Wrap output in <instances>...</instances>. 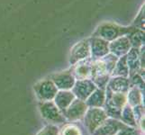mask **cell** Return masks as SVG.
<instances>
[{
  "label": "cell",
  "instance_id": "6da1fadb",
  "mask_svg": "<svg viewBox=\"0 0 145 135\" xmlns=\"http://www.w3.org/2000/svg\"><path fill=\"white\" fill-rule=\"evenodd\" d=\"M39 108L42 116L50 123L59 124L66 123V118L64 117L61 111L57 107L55 103L52 101L41 102L39 104Z\"/></svg>",
  "mask_w": 145,
  "mask_h": 135
},
{
  "label": "cell",
  "instance_id": "7a4b0ae2",
  "mask_svg": "<svg viewBox=\"0 0 145 135\" xmlns=\"http://www.w3.org/2000/svg\"><path fill=\"white\" fill-rule=\"evenodd\" d=\"M84 118L86 128L92 134L100 124L106 118H108V116L105 112V110L101 109L100 107H90L89 109L88 108Z\"/></svg>",
  "mask_w": 145,
  "mask_h": 135
},
{
  "label": "cell",
  "instance_id": "3957f363",
  "mask_svg": "<svg viewBox=\"0 0 145 135\" xmlns=\"http://www.w3.org/2000/svg\"><path fill=\"white\" fill-rule=\"evenodd\" d=\"M34 91L41 102L52 101L58 92V88L52 79H42L34 85Z\"/></svg>",
  "mask_w": 145,
  "mask_h": 135
},
{
  "label": "cell",
  "instance_id": "277c9868",
  "mask_svg": "<svg viewBox=\"0 0 145 135\" xmlns=\"http://www.w3.org/2000/svg\"><path fill=\"white\" fill-rule=\"evenodd\" d=\"M88 106L80 99H74L72 103L61 112L66 120L69 121H77L84 117L88 110Z\"/></svg>",
  "mask_w": 145,
  "mask_h": 135
},
{
  "label": "cell",
  "instance_id": "5b68a950",
  "mask_svg": "<svg viewBox=\"0 0 145 135\" xmlns=\"http://www.w3.org/2000/svg\"><path fill=\"white\" fill-rule=\"evenodd\" d=\"M127 126V124L119 122L114 118H106L97 128V130L92 133V135H116L118 132Z\"/></svg>",
  "mask_w": 145,
  "mask_h": 135
},
{
  "label": "cell",
  "instance_id": "8992f818",
  "mask_svg": "<svg viewBox=\"0 0 145 135\" xmlns=\"http://www.w3.org/2000/svg\"><path fill=\"white\" fill-rule=\"evenodd\" d=\"M132 28H124V27H119L116 24L113 23H105L100 26L95 34H97L99 37L101 36L106 40H114L117 38L120 34L122 35L125 34L128 32H131Z\"/></svg>",
  "mask_w": 145,
  "mask_h": 135
},
{
  "label": "cell",
  "instance_id": "52a82bcc",
  "mask_svg": "<svg viewBox=\"0 0 145 135\" xmlns=\"http://www.w3.org/2000/svg\"><path fill=\"white\" fill-rule=\"evenodd\" d=\"M97 88V86L90 79H82L75 82L72 87V93L78 99L82 101H86V99L93 93V91Z\"/></svg>",
  "mask_w": 145,
  "mask_h": 135
},
{
  "label": "cell",
  "instance_id": "ba28073f",
  "mask_svg": "<svg viewBox=\"0 0 145 135\" xmlns=\"http://www.w3.org/2000/svg\"><path fill=\"white\" fill-rule=\"evenodd\" d=\"M52 81L54 83L57 88L61 90L71 89L75 84V78L71 71H62L57 74H54L51 77Z\"/></svg>",
  "mask_w": 145,
  "mask_h": 135
},
{
  "label": "cell",
  "instance_id": "9c48e42d",
  "mask_svg": "<svg viewBox=\"0 0 145 135\" xmlns=\"http://www.w3.org/2000/svg\"><path fill=\"white\" fill-rule=\"evenodd\" d=\"M89 55H90L89 43L88 41H82L72 49L71 54V63L74 64L85 59H88Z\"/></svg>",
  "mask_w": 145,
  "mask_h": 135
},
{
  "label": "cell",
  "instance_id": "30bf717a",
  "mask_svg": "<svg viewBox=\"0 0 145 135\" xmlns=\"http://www.w3.org/2000/svg\"><path fill=\"white\" fill-rule=\"evenodd\" d=\"M92 66L93 63L91 62L90 59H87V61H80L75 66L72 75L78 80L89 79L92 74Z\"/></svg>",
  "mask_w": 145,
  "mask_h": 135
},
{
  "label": "cell",
  "instance_id": "8fae6325",
  "mask_svg": "<svg viewBox=\"0 0 145 135\" xmlns=\"http://www.w3.org/2000/svg\"><path fill=\"white\" fill-rule=\"evenodd\" d=\"M74 99H75L74 94L69 91H66V90H61V91L57 92L56 96L54 97L55 104H56L57 107L61 112L72 103Z\"/></svg>",
  "mask_w": 145,
  "mask_h": 135
},
{
  "label": "cell",
  "instance_id": "7c38bea8",
  "mask_svg": "<svg viewBox=\"0 0 145 135\" xmlns=\"http://www.w3.org/2000/svg\"><path fill=\"white\" fill-rule=\"evenodd\" d=\"M130 45H131L130 40L126 37H122L112 42L110 44L109 48L111 50V52L114 54H116V56H122L129 51Z\"/></svg>",
  "mask_w": 145,
  "mask_h": 135
},
{
  "label": "cell",
  "instance_id": "4fadbf2b",
  "mask_svg": "<svg viewBox=\"0 0 145 135\" xmlns=\"http://www.w3.org/2000/svg\"><path fill=\"white\" fill-rule=\"evenodd\" d=\"M130 87V82L127 78L123 77H118L113 78L109 83L108 89L114 93H123L125 94Z\"/></svg>",
  "mask_w": 145,
  "mask_h": 135
},
{
  "label": "cell",
  "instance_id": "5bb4252c",
  "mask_svg": "<svg viewBox=\"0 0 145 135\" xmlns=\"http://www.w3.org/2000/svg\"><path fill=\"white\" fill-rule=\"evenodd\" d=\"M106 101V95L103 89L96 88L86 99V104L89 107H101Z\"/></svg>",
  "mask_w": 145,
  "mask_h": 135
},
{
  "label": "cell",
  "instance_id": "9a60e30c",
  "mask_svg": "<svg viewBox=\"0 0 145 135\" xmlns=\"http://www.w3.org/2000/svg\"><path fill=\"white\" fill-rule=\"evenodd\" d=\"M91 47H92V56L95 58H102L103 56H106L108 53V42L104 41L102 39H97L94 38L93 42H91Z\"/></svg>",
  "mask_w": 145,
  "mask_h": 135
},
{
  "label": "cell",
  "instance_id": "2e32d148",
  "mask_svg": "<svg viewBox=\"0 0 145 135\" xmlns=\"http://www.w3.org/2000/svg\"><path fill=\"white\" fill-rule=\"evenodd\" d=\"M121 120L125 124H127L128 126L135 127L137 125V123L133 115V109L129 104H126V106H124L123 107L121 111Z\"/></svg>",
  "mask_w": 145,
  "mask_h": 135
},
{
  "label": "cell",
  "instance_id": "e0dca14e",
  "mask_svg": "<svg viewBox=\"0 0 145 135\" xmlns=\"http://www.w3.org/2000/svg\"><path fill=\"white\" fill-rule=\"evenodd\" d=\"M129 68L126 64V58L123 57L120 59L119 62L116 66H114V68L112 72L114 76H119V77H127L128 76Z\"/></svg>",
  "mask_w": 145,
  "mask_h": 135
},
{
  "label": "cell",
  "instance_id": "ac0fdd59",
  "mask_svg": "<svg viewBox=\"0 0 145 135\" xmlns=\"http://www.w3.org/2000/svg\"><path fill=\"white\" fill-rule=\"evenodd\" d=\"M128 102L130 106H137L142 103V93L136 87H133L129 91L128 95Z\"/></svg>",
  "mask_w": 145,
  "mask_h": 135
},
{
  "label": "cell",
  "instance_id": "d6986e66",
  "mask_svg": "<svg viewBox=\"0 0 145 135\" xmlns=\"http://www.w3.org/2000/svg\"><path fill=\"white\" fill-rule=\"evenodd\" d=\"M61 135H82L81 131L74 124H67L61 131Z\"/></svg>",
  "mask_w": 145,
  "mask_h": 135
},
{
  "label": "cell",
  "instance_id": "ffe728a7",
  "mask_svg": "<svg viewBox=\"0 0 145 135\" xmlns=\"http://www.w3.org/2000/svg\"><path fill=\"white\" fill-rule=\"evenodd\" d=\"M36 135H59V129L55 125H47Z\"/></svg>",
  "mask_w": 145,
  "mask_h": 135
},
{
  "label": "cell",
  "instance_id": "44dd1931",
  "mask_svg": "<svg viewBox=\"0 0 145 135\" xmlns=\"http://www.w3.org/2000/svg\"><path fill=\"white\" fill-rule=\"evenodd\" d=\"M116 135H139V132L136 128H132V127H125L120 132L116 133Z\"/></svg>",
  "mask_w": 145,
  "mask_h": 135
}]
</instances>
